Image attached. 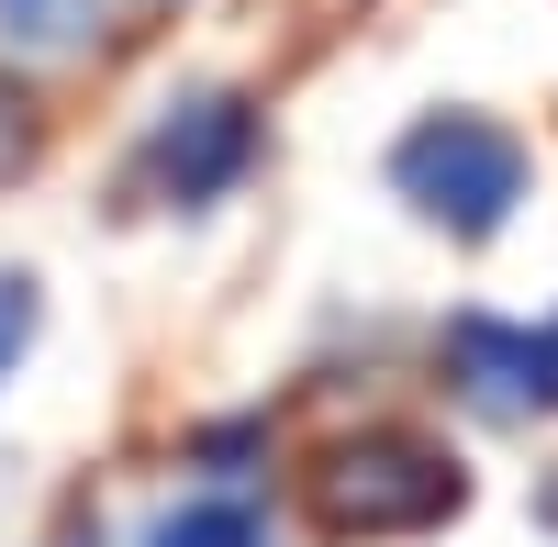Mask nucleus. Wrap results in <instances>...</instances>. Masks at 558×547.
Returning <instances> with one entry per match:
<instances>
[{
    "label": "nucleus",
    "instance_id": "1",
    "mask_svg": "<svg viewBox=\"0 0 558 547\" xmlns=\"http://www.w3.org/2000/svg\"><path fill=\"white\" fill-rule=\"evenodd\" d=\"M458 491L470 481L425 436H347L313 470V514H324V536H425V525L458 514Z\"/></svg>",
    "mask_w": 558,
    "mask_h": 547
},
{
    "label": "nucleus",
    "instance_id": "9",
    "mask_svg": "<svg viewBox=\"0 0 558 547\" xmlns=\"http://www.w3.org/2000/svg\"><path fill=\"white\" fill-rule=\"evenodd\" d=\"M57 547H101V536H57Z\"/></svg>",
    "mask_w": 558,
    "mask_h": 547
},
{
    "label": "nucleus",
    "instance_id": "4",
    "mask_svg": "<svg viewBox=\"0 0 558 547\" xmlns=\"http://www.w3.org/2000/svg\"><path fill=\"white\" fill-rule=\"evenodd\" d=\"M458 380H470L481 414H536L558 402V325L547 336H514V325H458Z\"/></svg>",
    "mask_w": 558,
    "mask_h": 547
},
{
    "label": "nucleus",
    "instance_id": "8",
    "mask_svg": "<svg viewBox=\"0 0 558 547\" xmlns=\"http://www.w3.org/2000/svg\"><path fill=\"white\" fill-rule=\"evenodd\" d=\"M23 347H34V280H23V268H0V380H12Z\"/></svg>",
    "mask_w": 558,
    "mask_h": 547
},
{
    "label": "nucleus",
    "instance_id": "7",
    "mask_svg": "<svg viewBox=\"0 0 558 547\" xmlns=\"http://www.w3.org/2000/svg\"><path fill=\"white\" fill-rule=\"evenodd\" d=\"M34 146H45V123H34V101H23V89L0 78V179H23V168H34Z\"/></svg>",
    "mask_w": 558,
    "mask_h": 547
},
{
    "label": "nucleus",
    "instance_id": "3",
    "mask_svg": "<svg viewBox=\"0 0 558 547\" xmlns=\"http://www.w3.org/2000/svg\"><path fill=\"white\" fill-rule=\"evenodd\" d=\"M246 157H257V112L235 101V89H202V101H179V112L157 123V146H146V191L191 212V202H213V191H235Z\"/></svg>",
    "mask_w": 558,
    "mask_h": 547
},
{
    "label": "nucleus",
    "instance_id": "6",
    "mask_svg": "<svg viewBox=\"0 0 558 547\" xmlns=\"http://www.w3.org/2000/svg\"><path fill=\"white\" fill-rule=\"evenodd\" d=\"M157 547H268V536H257L246 503H191V514H168V525H157Z\"/></svg>",
    "mask_w": 558,
    "mask_h": 547
},
{
    "label": "nucleus",
    "instance_id": "5",
    "mask_svg": "<svg viewBox=\"0 0 558 547\" xmlns=\"http://www.w3.org/2000/svg\"><path fill=\"white\" fill-rule=\"evenodd\" d=\"M123 0H0V45L12 57H89Z\"/></svg>",
    "mask_w": 558,
    "mask_h": 547
},
{
    "label": "nucleus",
    "instance_id": "2",
    "mask_svg": "<svg viewBox=\"0 0 558 547\" xmlns=\"http://www.w3.org/2000/svg\"><path fill=\"white\" fill-rule=\"evenodd\" d=\"M391 179H402L413 212L447 223V235H492V223L525 202V146L502 123H481V112H436V123H413L391 146Z\"/></svg>",
    "mask_w": 558,
    "mask_h": 547
}]
</instances>
